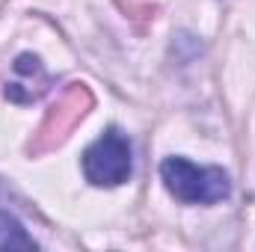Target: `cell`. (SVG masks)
Masks as SVG:
<instances>
[{"mask_svg": "<svg viewBox=\"0 0 255 252\" xmlns=\"http://www.w3.org/2000/svg\"><path fill=\"white\" fill-rule=\"evenodd\" d=\"M160 178L178 202L187 205H214L232 193V181L220 166H196L184 157H166L160 163Z\"/></svg>", "mask_w": 255, "mask_h": 252, "instance_id": "cell-1", "label": "cell"}, {"mask_svg": "<svg viewBox=\"0 0 255 252\" xmlns=\"http://www.w3.org/2000/svg\"><path fill=\"white\" fill-rule=\"evenodd\" d=\"M133 172L130 139L119 127H107L86 151H83V175L95 187H119Z\"/></svg>", "mask_w": 255, "mask_h": 252, "instance_id": "cell-2", "label": "cell"}, {"mask_svg": "<svg viewBox=\"0 0 255 252\" xmlns=\"http://www.w3.org/2000/svg\"><path fill=\"white\" fill-rule=\"evenodd\" d=\"M0 250H36V241L9 211H0Z\"/></svg>", "mask_w": 255, "mask_h": 252, "instance_id": "cell-3", "label": "cell"}]
</instances>
